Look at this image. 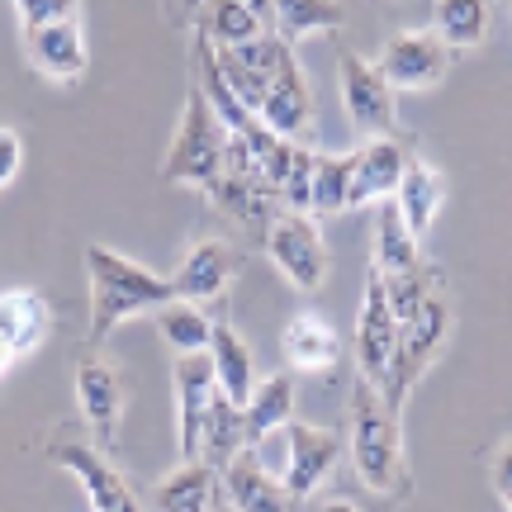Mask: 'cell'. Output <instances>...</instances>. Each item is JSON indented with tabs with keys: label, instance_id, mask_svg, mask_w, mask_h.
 Here are the masks:
<instances>
[{
	"label": "cell",
	"instance_id": "obj_1",
	"mask_svg": "<svg viewBox=\"0 0 512 512\" xmlns=\"http://www.w3.org/2000/svg\"><path fill=\"white\" fill-rule=\"evenodd\" d=\"M86 275H91V347H105V337L128 318L157 313L162 304L181 299L166 275L128 261L124 252H114L105 242L86 247Z\"/></svg>",
	"mask_w": 512,
	"mask_h": 512
},
{
	"label": "cell",
	"instance_id": "obj_2",
	"mask_svg": "<svg viewBox=\"0 0 512 512\" xmlns=\"http://www.w3.org/2000/svg\"><path fill=\"white\" fill-rule=\"evenodd\" d=\"M351 460L356 475L375 494H408V460H403V437H399V413L384 403L380 384L356 380L351 394Z\"/></svg>",
	"mask_w": 512,
	"mask_h": 512
},
{
	"label": "cell",
	"instance_id": "obj_3",
	"mask_svg": "<svg viewBox=\"0 0 512 512\" xmlns=\"http://www.w3.org/2000/svg\"><path fill=\"white\" fill-rule=\"evenodd\" d=\"M223 147H228V128L219 124L214 105L204 100L200 81L190 86V100H185L181 128L166 147L162 157V181L166 185H200V190H219L223 181Z\"/></svg>",
	"mask_w": 512,
	"mask_h": 512
},
{
	"label": "cell",
	"instance_id": "obj_4",
	"mask_svg": "<svg viewBox=\"0 0 512 512\" xmlns=\"http://www.w3.org/2000/svg\"><path fill=\"white\" fill-rule=\"evenodd\" d=\"M446 332H451V309H446L441 290H432L427 299H422V309L403 323L399 351H394V361H389V375L380 380L384 403H389L399 418H403L408 394H413V384L422 380V370L432 366V361H437V351L446 347Z\"/></svg>",
	"mask_w": 512,
	"mask_h": 512
},
{
	"label": "cell",
	"instance_id": "obj_5",
	"mask_svg": "<svg viewBox=\"0 0 512 512\" xmlns=\"http://www.w3.org/2000/svg\"><path fill=\"white\" fill-rule=\"evenodd\" d=\"M48 460L62 465V470L81 484V494H86L91 512H143V503L133 498V489L124 484V475L110 465L105 451H95L91 441L72 437V432H57V437L48 441Z\"/></svg>",
	"mask_w": 512,
	"mask_h": 512
},
{
	"label": "cell",
	"instance_id": "obj_6",
	"mask_svg": "<svg viewBox=\"0 0 512 512\" xmlns=\"http://www.w3.org/2000/svg\"><path fill=\"white\" fill-rule=\"evenodd\" d=\"M266 256L275 261V271L304 294L323 290V280H328V247H323L309 214H294V209L275 214L271 228H266Z\"/></svg>",
	"mask_w": 512,
	"mask_h": 512
},
{
	"label": "cell",
	"instance_id": "obj_7",
	"mask_svg": "<svg viewBox=\"0 0 512 512\" xmlns=\"http://www.w3.org/2000/svg\"><path fill=\"white\" fill-rule=\"evenodd\" d=\"M261 124L285 143H313V95L309 81L294 62V48L280 43V53L266 76V100H261Z\"/></svg>",
	"mask_w": 512,
	"mask_h": 512
},
{
	"label": "cell",
	"instance_id": "obj_8",
	"mask_svg": "<svg viewBox=\"0 0 512 512\" xmlns=\"http://www.w3.org/2000/svg\"><path fill=\"white\" fill-rule=\"evenodd\" d=\"M337 62H342V105H347L351 128L366 138H394L399 110H394V86L380 76V67L351 48H342Z\"/></svg>",
	"mask_w": 512,
	"mask_h": 512
},
{
	"label": "cell",
	"instance_id": "obj_9",
	"mask_svg": "<svg viewBox=\"0 0 512 512\" xmlns=\"http://www.w3.org/2000/svg\"><path fill=\"white\" fill-rule=\"evenodd\" d=\"M375 67H380V76L394 91H432V86L446 81L451 48L437 34H427V29H408V34H394L384 43Z\"/></svg>",
	"mask_w": 512,
	"mask_h": 512
},
{
	"label": "cell",
	"instance_id": "obj_10",
	"mask_svg": "<svg viewBox=\"0 0 512 512\" xmlns=\"http://www.w3.org/2000/svg\"><path fill=\"white\" fill-rule=\"evenodd\" d=\"M285 470H280V484L294 503L313 498V489L337 470V456H342V437L332 427H313V422H290L285 427Z\"/></svg>",
	"mask_w": 512,
	"mask_h": 512
},
{
	"label": "cell",
	"instance_id": "obj_11",
	"mask_svg": "<svg viewBox=\"0 0 512 512\" xmlns=\"http://www.w3.org/2000/svg\"><path fill=\"white\" fill-rule=\"evenodd\" d=\"M399 332H403V323L394 318V309H389L384 280L370 275L361 313H356V366H361V380L380 384L384 375H389V361H394V351H399Z\"/></svg>",
	"mask_w": 512,
	"mask_h": 512
},
{
	"label": "cell",
	"instance_id": "obj_12",
	"mask_svg": "<svg viewBox=\"0 0 512 512\" xmlns=\"http://www.w3.org/2000/svg\"><path fill=\"white\" fill-rule=\"evenodd\" d=\"M76 403H81V418L91 422V432L100 437V446L110 451L119 418H124V375L95 347L81 351V361H76Z\"/></svg>",
	"mask_w": 512,
	"mask_h": 512
},
{
	"label": "cell",
	"instance_id": "obj_13",
	"mask_svg": "<svg viewBox=\"0 0 512 512\" xmlns=\"http://www.w3.org/2000/svg\"><path fill=\"white\" fill-rule=\"evenodd\" d=\"M219 394V375L209 351H190L176 356V432H181V456L200 460V437H204V418L214 408Z\"/></svg>",
	"mask_w": 512,
	"mask_h": 512
},
{
	"label": "cell",
	"instance_id": "obj_14",
	"mask_svg": "<svg viewBox=\"0 0 512 512\" xmlns=\"http://www.w3.org/2000/svg\"><path fill=\"white\" fill-rule=\"evenodd\" d=\"M238 261L242 256L233 252V242L200 238V242H190V247H185L181 266H176V275H171V285H176V294L190 299V304H200V299H219V294L233 285Z\"/></svg>",
	"mask_w": 512,
	"mask_h": 512
},
{
	"label": "cell",
	"instance_id": "obj_15",
	"mask_svg": "<svg viewBox=\"0 0 512 512\" xmlns=\"http://www.w3.org/2000/svg\"><path fill=\"white\" fill-rule=\"evenodd\" d=\"M24 48H29V62L48 81H62V86H76L86 76V29L81 19H57V24H43L34 34H24Z\"/></svg>",
	"mask_w": 512,
	"mask_h": 512
},
{
	"label": "cell",
	"instance_id": "obj_16",
	"mask_svg": "<svg viewBox=\"0 0 512 512\" xmlns=\"http://www.w3.org/2000/svg\"><path fill=\"white\" fill-rule=\"evenodd\" d=\"M219 475H223V494H228L233 512H290L294 508V498L285 494L280 475H271L256 460V446H242Z\"/></svg>",
	"mask_w": 512,
	"mask_h": 512
},
{
	"label": "cell",
	"instance_id": "obj_17",
	"mask_svg": "<svg viewBox=\"0 0 512 512\" xmlns=\"http://www.w3.org/2000/svg\"><path fill=\"white\" fill-rule=\"evenodd\" d=\"M403 166H408V147L394 143V138H370L366 147H356L347 209H361V204H370V200L394 195L403 181Z\"/></svg>",
	"mask_w": 512,
	"mask_h": 512
},
{
	"label": "cell",
	"instance_id": "obj_18",
	"mask_svg": "<svg viewBox=\"0 0 512 512\" xmlns=\"http://www.w3.org/2000/svg\"><path fill=\"white\" fill-rule=\"evenodd\" d=\"M441 200H446V176H441L427 157L408 152V166H403V181H399V190H394V204H399L403 223H408V233L418 242L432 233Z\"/></svg>",
	"mask_w": 512,
	"mask_h": 512
},
{
	"label": "cell",
	"instance_id": "obj_19",
	"mask_svg": "<svg viewBox=\"0 0 512 512\" xmlns=\"http://www.w3.org/2000/svg\"><path fill=\"white\" fill-rule=\"evenodd\" d=\"M48 332H53V309H48L43 294H34V290L0 294V342L15 351V356L34 351Z\"/></svg>",
	"mask_w": 512,
	"mask_h": 512
},
{
	"label": "cell",
	"instance_id": "obj_20",
	"mask_svg": "<svg viewBox=\"0 0 512 512\" xmlns=\"http://www.w3.org/2000/svg\"><path fill=\"white\" fill-rule=\"evenodd\" d=\"M294 422V375L275 370L252 389V403L242 408V432H247V446L266 441L271 432L290 427Z\"/></svg>",
	"mask_w": 512,
	"mask_h": 512
},
{
	"label": "cell",
	"instance_id": "obj_21",
	"mask_svg": "<svg viewBox=\"0 0 512 512\" xmlns=\"http://www.w3.org/2000/svg\"><path fill=\"white\" fill-rule=\"evenodd\" d=\"M209 361H214V375H219L223 394L238 403V408H247V403H252V389H256V361H252V347H247L228 323H214Z\"/></svg>",
	"mask_w": 512,
	"mask_h": 512
},
{
	"label": "cell",
	"instance_id": "obj_22",
	"mask_svg": "<svg viewBox=\"0 0 512 512\" xmlns=\"http://www.w3.org/2000/svg\"><path fill=\"white\" fill-rule=\"evenodd\" d=\"M214 479H219L214 465H204V460H181L171 475H162L152 503H157V512H209L214 508V489H219Z\"/></svg>",
	"mask_w": 512,
	"mask_h": 512
},
{
	"label": "cell",
	"instance_id": "obj_23",
	"mask_svg": "<svg viewBox=\"0 0 512 512\" xmlns=\"http://www.w3.org/2000/svg\"><path fill=\"white\" fill-rule=\"evenodd\" d=\"M432 34L451 53H470L489 38V0H437L432 10Z\"/></svg>",
	"mask_w": 512,
	"mask_h": 512
},
{
	"label": "cell",
	"instance_id": "obj_24",
	"mask_svg": "<svg viewBox=\"0 0 512 512\" xmlns=\"http://www.w3.org/2000/svg\"><path fill=\"white\" fill-rule=\"evenodd\" d=\"M280 347H285V361L294 370H328L337 361V332L318 318V313H299L290 318V328L280 337Z\"/></svg>",
	"mask_w": 512,
	"mask_h": 512
},
{
	"label": "cell",
	"instance_id": "obj_25",
	"mask_svg": "<svg viewBox=\"0 0 512 512\" xmlns=\"http://www.w3.org/2000/svg\"><path fill=\"white\" fill-rule=\"evenodd\" d=\"M418 266H422L418 238L408 233L399 204H384L380 219H375V275L394 280V275H408V271H418Z\"/></svg>",
	"mask_w": 512,
	"mask_h": 512
},
{
	"label": "cell",
	"instance_id": "obj_26",
	"mask_svg": "<svg viewBox=\"0 0 512 512\" xmlns=\"http://www.w3.org/2000/svg\"><path fill=\"white\" fill-rule=\"evenodd\" d=\"M323 29H342V5L337 0H271V34L280 43H299Z\"/></svg>",
	"mask_w": 512,
	"mask_h": 512
},
{
	"label": "cell",
	"instance_id": "obj_27",
	"mask_svg": "<svg viewBox=\"0 0 512 512\" xmlns=\"http://www.w3.org/2000/svg\"><path fill=\"white\" fill-rule=\"evenodd\" d=\"M242 446H247V432H242V408L219 389V394H214V408H209V418H204L200 460L204 465H214V470H223Z\"/></svg>",
	"mask_w": 512,
	"mask_h": 512
},
{
	"label": "cell",
	"instance_id": "obj_28",
	"mask_svg": "<svg viewBox=\"0 0 512 512\" xmlns=\"http://www.w3.org/2000/svg\"><path fill=\"white\" fill-rule=\"evenodd\" d=\"M157 318V332L166 337V347L176 356H190V351H209V337H214V318L190 304V299H171L162 309L152 313Z\"/></svg>",
	"mask_w": 512,
	"mask_h": 512
},
{
	"label": "cell",
	"instance_id": "obj_29",
	"mask_svg": "<svg viewBox=\"0 0 512 512\" xmlns=\"http://www.w3.org/2000/svg\"><path fill=\"white\" fill-rule=\"evenodd\" d=\"M200 34L209 38V43H219V48H238V43H252V38L271 34V29H266L242 0H204Z\"/></svg>",
	"mask_w": 512,
	"mask_h": 512
},
{
	"label": "cell",
	"instance_id": "obj_30",
	"mask_svg": "<svg viewBox=\"0 0 512 512\" xmlns=\"http://www.w3.org/2000/svg\"><path fill=\"white\" fill-rule=\"evenodd\" d=\"M356 152H318L313 162V214H342L351 195Z\"/></svg>",
	"mask_w": 512,
	"mask_h": 512
},
{
	"label": "cell",
	"instance_id": "obj_31",
	"mask_svg": "<svg viewBox=\"0 0 512 512\" xmlns=\"http://www.w3.org/2000/svg\"><path fill=\"white\" fill-rule=\"evenodd\" d=\"M313 162H318V147L294 143L290 157H285V171L275 181V195L290 204L294 214H313Z\"/></svg>",
	"mask_w": 512,
	"mask_h": 512
},
{
	"label": "cell",
	"instance_id": "obj_32",
	"mask_svg": "<svg viewBox=\"0 0 512 512\" xmlns=\"http://www.w3.org/2000/svg\"><path fill=\"white\" fill-rule=\"evenodd\" d=\"M10 5H15L24 34H34L43 24H57V19H76V10H81V0H10Z\"/></svg>",
	"mask_w": 512,
	"mask_h": 512
},
{
	"label": "cell",
	"instance_id": "obj_33",
	"mask_svg": "<svg viewBox=\"0 0 512 512\" xmlns=\"http://www.w3.org/2000/svg\"><path fill=\"white\" fill-rule=\"evenodd\" d=\"M19 162H24V147H19L15 128H0V190L19 176Z\"/></svg>",
	"mask_w": 512,
	"mask_h": 512
},
{
	"label": "cell",
	"instance_id": "obj_34",
	"mask_svg": "<svg viewBox=\"0 0 512 512\" xmlns=\"http://www.w3.org/2000/svg\"><path fill=\"white\" fill-rule=\"evenodd\" d=\"M489 479H494V494L512 508V441L494 451V460H489Z\"/></svg>",
	"mask_w": 512,
	"mask_h": 512
},
{
	"label": "cell",
	"instance_id": "obj_35",
	"mask_svg": "<svg viewBox=\"0 0 512 512\" xmlns=\"http://www.w3.org/2000/svg\"><path fill=\"white\" fill-rule=\"evenodd\" d=\"M242 5H247V10H252V15L261 19L266 29H271V0H242Z\"/></svg>",
	"mask_w": 512,
	"mask_h": 512
},
{
	"label": "cell",
	"instance_id": "obj_36",
	"mask_svg": "<svg viewBox=\"0 0 512 512\" xmlns=\"http://www.w3.org/2000/svg\"><path fill=\"white\" fill-rule=\"evenodd\" d=\"M318 512H361L356 503H347V498H332V503H323Z\"/></svg>",
	"mask_w": 512,
	"mask_h": 512
},
{
	"label": "cell",
	"instance_id": "obj_37",
	"mask_svg": "<svg viewBox=\"0 0 512 512\" xmlns=\"http://www.w3.org/2000/svg\"><path fill=\"white\" fill-rule=\"evenodd\" d=\"M10 361H15V351H10L5 342H0V375H5V366H10Z\"/></svg>",
	"mask_w": 512,
	"mask_h": 512
},
{
	"label": "cell",
	"instance_id": "obj_38",
	"mask_svg": "<svg viewBox=\"0 0 512 512\" xmlns=\"http://www.w3.org/2000/svg\"><path fill=\"white\" fill-rule=\"evenodd\" d=\"M204 0H185V10H190V15H195V10H200Z\"/></svg>",
	"mask_w": 512,
	"mask_h": 512
},
{
	"label": "cell",
	"instance_id": "obj_39",
	"mask_svg": "<svg viewBox=\"0 0 512 512\" xmlns=\"http://www.w3.org/2000/svg\"><path fill=\"white\" fill-rule=\"evenodd\" d=\"M209 512H233V508H209Z\"/></svg>",
	"mask_w": 512,
	"mask_h": 512
},
{
	"label": "cell",
	"instance_id": "obj_40",
	"mask_svg": "<svg viewBox=\"0 0 512 512\" xmlns=\"http://www.w3.org/2000/svg\"><path fill=\"white\" fill-rule=\"evenodd\" d=\"M508 512H512V508H508Z\"/></svg>",
	"mask_w": 512,
	"mask_h": 512
}]
</instances>
